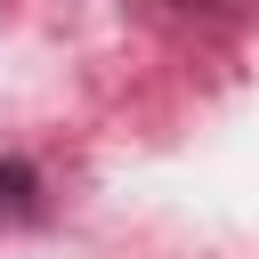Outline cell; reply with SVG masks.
Returning a JSON list of instances; mask_svg holds the SVG:
<instances>
[{
	"label": "cell",
	"mask_w": 259,
	"mask_h": 259,
	"mask_svg": "<svg viewBox=\"0 0 259 259\" xmlns=\"http://www.w3.org/2000/svg\"><path fill=\"white\" fill-rule=\"evenodd\" d=\"M40 210H49V202H40V170L8 154V162H0V227H32Z\"/></svg>",
	"instance_id": "1"
}]
</instances>
